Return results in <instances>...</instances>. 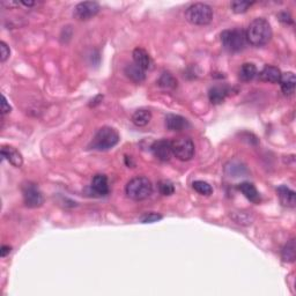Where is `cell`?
Returning <instances> with one entry per match:
<instances>
[{
	"mask_svg": "<svg viewBox=\"0 0 296 296\" xmlns=\"http://www.w3.org/2000/svg\"><path fill=\"white\" fill-rule=\"evenodd\" d=\"M246 42L254 48L264 47L272 39V28L264 18H257L249 25L245 31Z\"/></svg>",
	"mask_w": 296,
	"mask_h": 296,
	"instance_id": "cell-1",
	"label": "cell"
},
{
	"mask_svg": "<svg viewBox=\"0 0 296 296\" xmlns=\"http://www.w3.org/2000/svg\"><path fill=\"white\" fill-rule=\"evenodd\" d=\"M126 196L130 199L141 201L147 199L153 192L152 182L145 176H138L131 179L125 187Z\"/></svg>",
	"mask_w": 296,
	"mask_h": 296,
	"instance_id": "cell-2",
	"label": "cell"
},
{
	"mask_svg": "<svg viewBox=\"0 0 296 296\" xmlns=\"http://www.w3.org/2000/svg\"><path fill=\"white\" fill-rule=\"evenodd\" d=\"M212 7L204 3H196L187 7L185 11V19L191 25L206 26L209 25L213 20Z\"/></svg>",
	"mask_w": 296,
	"mask_h": 296,
	"instance_id": "cell-3",
	"label": "cell"
},
{
	"mask_svg": "<svg viewBox=\"0 0 296 296\" xmlns=\"http://www.w3.org/2000/svg\"><path fill=\"white\" fill-rule=\"evenodd\" d=\"M119 142V133L110 126H103L97 131L91 144V148L104 152L114 148Z\"/></svg>",
	"mask_w": 296,
	"mask_h": 296,
	"instance_id": "cell-4",
	"label": "cell"
},
{
	"mask_svg": "<svg viewBox=\"0 0 296 296\" xmlns=\"http://www.w3.org/2000/svg\"><path fill=\"white\" fill-rule=\"evenodd\" d=\"M221 43L223 48L229 52H239L246 46L245 31L241 28L226 29L221 33Z\"/></svg>",
	"mask_w": 296,
	"mask_h": 296,
	"instance_id": "cell-5",
	"label": "cell"
},
{
	"mask_svg": "<svg viewBox=\"0 0 296 296\" xmlns=\"http://www.w3.org/2000/svg\"><path fill=\"white\" fill-rule=\"evenodd\" d=\"M171 148H172V154L178 159L179 161H190L194 156L196 153V147L191 138L181 136L175 138L171 141Z\"/></svg>",
	"mask_w": 296,
	"mask_h": 296,
	"instance_id": "cell-6",
	"label": "cell"
},
{
	"mask_svg": "<svg viewBox=\"0 0 296 296\" xmlns=\"http://www.w3.org/2000/svg\"><path fill=\"white\" fill-rule=\"evenodd\" d=\"M22 196L25 205L29 208H37L44 203L43 194L35 183H27L22 186Z\"/></svg>",
	"mask_w": 296,
	"mask_h": 296,
	"instance_id": "cell-7",
	"label": "cell"
},
{
	"mask_svg": "<svg viewBox=\"0 0 296 296\" xmlns=\"http://www.w3.org/2000/svg\"><path fill=\"white\" fill-rule=\"evenodd\" d=\"M101 6L96 2H84L79 3L73 10V17L79 21L91 20L99 14Z\"/></svg>",
	"mask_w": 296,
	"mask_h": 296,
	"instance_id": "cell-8",
	"label": "cell"
},
{
	"mask_svg": "<svg viewBox=\"0 0 296 296\" xmlns=\"http://www.w3.org/2000/svg\"><path fill=\"white\" fill-rule=\"evenodd\" d=\"M151 151L157 160L162 161V162H168L171 160V157L174 156L172 154V148H171V141L168 140H156L153 142L151 146Z\"/></svg>",
	"mask_w": 296,
	"mask_h": 296,
	"instance_id": "cell-9",
	"label": "cell"
},
{
	"mask_svg": "<svg viewBox=\"0 0 296 296\" xmlns=\"http://www.w3.org/2000/svg\"><path fill=\"white\" fill-rule=\"evenodd\" d=\"M166 127L169 131H183L190 127V123L185 117L175 114H168L166 116Z\"/></svg>",
	"mask_w": 296,
	"mask_h": 296,
	"instance_id": "cell-10",
	"label": "cell"
},
{
	"mask_svg": "<svg viewBox=\"0 0 296 296\" xmlns=\"http://www.w3.org/2000/svg\"><path fill=\"white\" fill-rule=\"evenodd\" d=\"M276 193H278L280 203L284 207L294 208L296 205V193L289 187L286 185H280L276 189Z\"/></svg>",
	"mask_w": 296,
	"mask_h": 296,
	"instance_id": "cell-11",
	"label": "cell"
},
{
	"mask_svg": "<svg viewBox=\"0 0 296 296\" xmlns=\"http://www.w3.org/2000/svg\"><path fill=\"white\" fill-rule=\"evenodd\" d=\"M92 190L93 192L100 197H104L109 193V183L108 177L103 174H97L92 179Z\"/></svg>",
	"mask_w": 296,
	"mask_h": 296,
	"instance_id": "cell-12",
	"label": "cell"
},
{
	"mask_svg": "<svg viewBox=\"0 0 296 296\" xmlns=\"http://www.w3.org/2000/svg\"><path fill=\"white\" fill-rule=\"evenodd\" d=\"M133 62L137 66H139L140 69L144 71H147L152 67V58L151 56L145 49L142 48H136L132 52Z\"/></svg>",
	"mask_w": 296,
	"mask_h": 296,
	"instance_id": "cell-13",
	"label": "cell"
},
{
	"mask_svg": "<svg viewBox=\"0 0 296 296\" xmlns=\"http://www.w3.org/2000/svg\"><path fill=\"white\" fill-rule=\"evenodd\" d=\"M3 160H7L14 167L20 168L24 164V156L17 148L11 147V146H4L2 148Z\"/></svg>",
	"mask_w": 296,
	"mask_h": 296,
	"instance_id": "cell-14",
	"label": "cell"
},
{
	"mask_svg": "<svg viewBox=\"0 0 296 296\" xmlns=\"http://www.w3.org/2000/svg\"><path fill=\"white\" fill-rule=\"evenodd\" d=\"M280 87L284 96H291L295 93L296 86V78L293 72H286L281 74L280 78Z\"/></svg>",
	"mask_w": 296,
	"mask_h": 296,
	"instance_id": "cell-15",
	"label": "cell"
},
{
	"mask_svg": "<svg viewBox=\"0 0 296 296\" xmlns=\"http://www.w3.org/2000/svg\"><path fill=\"white\" fill-rule=\"evenodd\" d=\"M281 71L275 66L266 65L259 73V79L268 84H279L281 78Z\"/></svg>",
	"mask_w": 296,
	"mask_h": 296,
	"instance_id": "cell-16",
	"label": "cell"
},
{
	"mask_svg": "<svg viewBox=\"0 0 296 296\" xmlns=\"http://www.w3.org/2000/svg\"><path fill=\"white\" fill-rule=\"evenodd\" d=\"M238 190L241 191L246 199L253 204H258L260 201V194L258 192L252 183L250 182H243L241 184H238Z\"/></svg>",
	"mask_w": 296,
	"mask_h": 296,
	"instance_id": "cell-17",
	"label": "cell"
},
{
	"mask_svg": "<svg viewBox=\"0 0 296 296\" xmlns=\"http://www.w3.org/2000/svg\"><path fill=\"white\" fill-rule=\"evenodd\" d=\"M228 94H229V88L226 86L216 85L208 91V99L212 104H221L226 100Z\"/></svg>",
	"mask_w": 296,
	"mask_h": 296,
	"instance_id": "cell-18",
	"label": "cell"
},
{
	"mask_svg": "<svg viewBox=\"0 0 296 296\" xmlns=\"http://www.w3.org/2000/svg\"><path fill=\"white\" fill-rule=\"evenodd\" d=\"M146 71H144L142 69H140L139 66H137L136 64H127L124 69V73L126 74V77L130 79V80H132L133 82H136V84H140L146 79V74H145Z\"/></svg>",
	"mask_w": 296,
	"mask_h": 296,
	"instance_id": "cell-19",
	"label": "cell"
},
{
	"mask_svg": "<svg viewBox=\"0 0 296 296\" xmlns=\"http://www.w3.org/2000/svg\"><path fill=\"white\" fill-rule=\"evenodd\" d=\"M152 112L148 109H138L132 115V123L138 127L146 126L151 122Z\"/></svg>",
	"mask_w": 296,
	"mask_h": 296,
	"instance_id": "cell-20",
	"label": "cell"
},
{
	"mask_svg": "<svg viewBox=\"0 0 296 296\" xmlns=\"http://www.w3.org/2000/svg\"><path fill=\"white\" fill-rule=\"evenodd\" d=\"M238 76H239V79L244 82L253 80L254 77L257 76L256 65H254V64H252V63H244L241 66V69H239Z\"/></svg>",
	"mask_w": 296,
	"mask_h": 296,
	"instance_id": "cell-21",
	"label": "cell"
},
{
	"mask_svg": "<svg viewBox=\"0 0 296 296\" xmlns=\"http://www.w3.org/2000/svg\"><path fill=\"white\" fill-rule=\"evenodd\" d=\"M282 260L286 263H293L296 257V246H295V239L291 238L290 241L287 242V244L283 246L282 252H281Z\"/></svg>",
	"mask_w": 296,
	"mask_h": 296,
	"instance_id": "cell-22",
	"label": "cell"
},
{
	"mask_svg": "<svg viewBox=\"0 0 296 296\" xmlns=\"http://www.w3.org/2000/svg\"><path fill=\"white\" fill-rule=\"evenodd\" d=\"M224 171H226V174L229 175L230 177H238V176L244 175L246 172V169L244 166H242L237 161H230L226 166V168H224Z\"/></svg>",
	"mask_w": 296,
	"mask_h": 296,
	"instance_id": "cell-23",
	"label": "cell"
},
{
	"mask_svg": "<svg viewBox=\"0 0 296 296\" xmlns=\"http://www.w3.org/2000/svg\"><path fill=\"white\" fill-rule=\"evenodd\" d=\"M159 85L160 87L164 89H175L177 87V80H176V78L171 73L164 72L159 79Z\"/></svg>",
	"mask_w": 296,
	"mask_h": 296,
	"instance_id": "cell-24",
	"label": "cell"
},
{
	"mask_svg": "<svg viewBox=\"0 0 296 296\" xmlns=\"http://www.w3.org/2000/svg\"><path fill=\"white\" fill-rule=\"evenodd\" d=\"M253 2H239V0H236V2L230 3L231 11L236 14H243L248 12L249 9L253 5Z\"/></svg>",
	"mask_w": 296,
	"mask_h": 296,
	"instance_id": "cell-25",
	"label": "cell"
},
{
	"mask_svg": "<svg viewBox=\"0 0 296 296\" xmlns=\"http://www.w3.org/2000/svg\"><path fill=\"white\" fill-rule=\"evenodd\" d=\"M192 187L194 189V191H197V192L201 194V196H211L213 193V187L209 185L207 182L196 181L193 182Z\"/></svg>",
	"mask_w": 296,
	"mask_h": 296,
	"instance_id": "cell-26",
	"label": "cell"
},
{
	"mask_svg": "<svg viewBox=\"0 0 296 296\" xmlns=\"http://www.w3.org/2000/svg\"><path fill=\"white\" fill-rule=\"evenodd\" d=\"M159 191L162 196H171L175 192V186L170 181L163 179L159 182Z\"/></svg>",
	"mask_w": 296,
	"mask_h": 296,
	"instance_id": "cell-27",
	"label": "cell"
},
{
	"mask_svg": "<svg viewBox=\"0 0 296 296\" xmlns=\"http://www.w3.org/2000/svg\"><path fill=\"white\" fill-rule=\"evenodd\" d=\"M163 216L159 214V213H148V214H146L145 216H142L141 219V222L142 223H154V222H157V221L162 220Z\"/></svg>",
	"mask_w": 296,
	"mask_h": 296,
	"instance_id": "cell-28",
	"label": "cell"
},
{
	"mask_svg": "<svg viewBox=\"0 0 296 296\" xmlns=\"http://www.w3.org/2000/svg\"><path fill=\"white\" fill-rule=\"evenodd\" d=\"M10 56H11L10 47L7 46L4 41H2V42H0V61H2V63H5L7 59L10 58Z\"/></svg>",
	"mask_w": 296,
	"mask_h": 296,
	"instance_id": "cell-29",
	"label": "cell"
},
{
	"mask_svg": "<svg viewBox=\"0 0 296 296\" xmlns=\"http://www.w3.org/2000/svg\"><path fill=\"white\" fill-rule=\"evenodd\" d=\"M278 19L280 22H282L284 25H293V18L288 12H280L278 14Z\"/></svg>",
	"mask_w": 296,
	"mask_h": 296,
	"instance_id": "cell-30",
	"label": "cell"
},
{
	"mask_svg": "<svg viewBox=\"0 0 296 296\" xmlns=\"http://www.w3.org/2000/svg\"><path fill=\"white\" fill-rule=\"evenodd\" d=\"M12 111V107L10 106V103L7 102V99L5 97V95H2V115H6V114H10V112Z\"/></svg>",
	"mask_w": 296,
	"mask_h": 296,
	"instance_id": "cell-31",
	"label": "cell"
},
{
	"mask_svg": "<svg viewBox=\"0 0 296 296\" xmlns=\"http://www.w3.org/2000/svg\"><path fill=\"white\" fill-rule=\"evenodd\" d=\"M11 251H12V248H11L10 245H3L2 249H0V254H2V257H6L7 254H10Z\"/></svg>",
	"mask_w": 296,
	"mask_h": 296,
	"instance_id": "cell-32",
	"label": "cell"
},
{
	"mask_svg": "<svg viewBox=\"0 0 296 296\" xmlns=\"http://www.w3.org/2000/svg\"><path fill=\"white\" fill-rule=\"evenodd\" d=\"M35 2H20V5H24V6H26V7H33V6H35Z\"/></svg>",
	"mask_w": 296,
	"mask_h": 296,
	"instance_id": "cell-33",
	"label": "cell"
}]
</instances>
